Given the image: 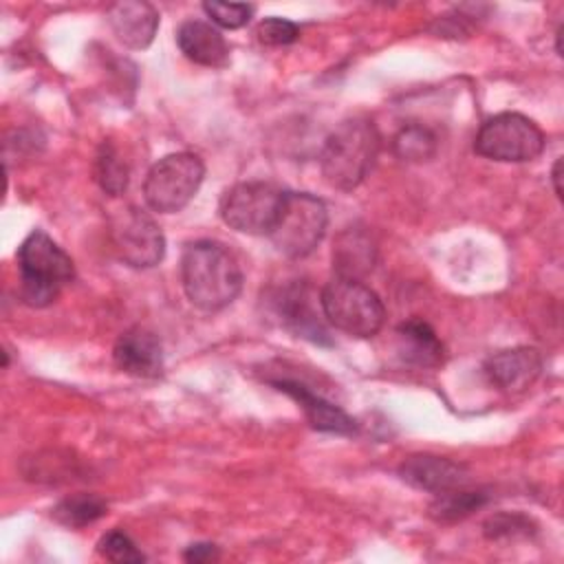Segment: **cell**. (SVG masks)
<instances>
[{
	"label": "cell",
	"mask_w": 564,
	"mask_h": 564,
	"mask_svg": "<svg viewBox=\"0 0 564 564\" xmlns=\"http://www.w3.org/2000/svg\"><path fill=\"white\" fill-rule=\"evenodd\" d=\"M181 282L187 300L216 313L229 306L242 291V271L234 253L214 240H196L183 249Z\"/></svg>",
	"instance_id": "6da1fadb"
},
{
	"label": "cell",
	"mask_w": 564,
	"mask_h": 564,
	"mask_svg": "<svg viewBox=\"0 0 564 564\" xmlns=\"http://www.w3.org/2000/svg\"><path fill=\"white\" fill-rule=\"evenodd\" d=\"M381 137L366 117H352L337 123L319 152V170L328 185L341 192L355 189L370 172L379 154Z\"/></svg>",
	"instance_id": "7a4b0ae2"
},
{
	"label": "cell",
	"mask_w": 564,
	"mask_h": 564,
	"mask_svg": "<svg viewBox=\"0 0 564 564\" xmlns=\"http://www.w3.org/2000/svg\"><path fill=\"white\" fill-rule=\"evenodd\" d=\"M20 297L33 308L57 300L59 291L75 278L70 256L42 229L31 231L18 249Z\"/></svg>",
	"instance_id": "3957f363"
},
{
	"label": "cell",
	"mask_w": 564,
	"mask_h": 564,
	"mask_svg": "<svg viewBox=\"0 0 564 564\" xmlns=\"http://www.w3.org/2000/svg\"><path fill=\"white\" fill-rule=\"evenodd\" d=\"M319 304L326 322L350 337H372L386 319L381 297L364 280L330 278L319 293Z\"/></svg>",
	"instance_id": "277c9868"
},
{
	"label": "cell",
	"mask_w": 564,
	"mask_h": 564,
	"mask_svg": "<svg viewBox=\"0 0 564 564\" xmlns=\"http://www.w3.org/2000/svg\"><path fill=\"white\" fill-rule=\"evenodd\" d=\"M326 227L328 212L322 198L308 192H284L278 218L267 236L282 256L297 260L322 242Z\"/></svg>",
	"instance_id": "5b68a950"
},
{
	"label": "cell",
	"mask_w": 564,
	"mask_h": 564,
	"mask_svg": "<svg viewBox=\"0 0 564 564\" xmlns=\"http://www.w3.org/2000/svg\"><path fill=\"white\" fill-rule=\"evenodd\" d=\"M205 178V165L194 152H172L145 174L143 198L152 212L176 214L189 205Z\"/></svg>",
	"instance_id": "8992f818"
},
{
	"label": "cell",
	"mask_w": 564,
	"mask_h": 564,
	"mask_svg": "<svg viewBox=\"0 0 564 564\" xmlns=\"http://www.w3.org/2000/svg\"><path fill=\"white\" fill-rule=\"evenodd\" d=\"M474 150L491 161L524 163L542 154L544 132L520 112H500L480 126Z\"/></svg>",
	"instance_id": "52a82bcc"
},
{
	"label": "cell",
	"mask_w": 564,
	"mask_h": 564,
	"mask_svg": "<svg viewBox=\"0 0 564 564\" xmlns=\"http://www.w3.org/2000/svg\"><path fill=\"white\" fill-rule=\"evenodd\" d=\"M282 196V189L264 181L236 183L220 198V218L240 234L267 236L278 218Z\"/></svg>",
	"instance_id": "ba28073f"
},
{
	"label": "cell",
	"mask_w": 564,
	"mask_h": 564,
	"mask_svg": "<svg viewBox=\"0 0 564 564\" xmlns=\"http://www.w3.org/2000/svg\"><path fill=\"white\" fill-rule=\"evenodd\" d=\"M110 240L117 256L132 269L156 267L165 256L161 227L139 207H121L110 216Z\"/></svg>",
	"instance_id": "9c48e42d"
},
{
	"label": "cell",
	"mask_w": 564,
	"mask_h": 564,
	"mask_svg": "<svg viewBox=\"0 0 564 564\" xmlns=\"http://www.w3.org/2000/svg\"><path fill=\"white\" fill-rule=\"evenodd\" d=\"M271 313L280 319V324L291 330L295 337L308 339L319 346L330 344L328 328L324 324V313L319 297L313 295L311 286L306 282H289L284 286H278L271 291L267 300Z\"/></svg>",
	"instance_id": "30bf717a"
},
{
	"label": "cell",
	"mask_w": 564,
	"mask_h": 564,
	"mask_svg": "<svg viewBox=\"0 0 564 564\" xmlns=\"http://www.w3.org/2000/svg\"><path fill=\"white\" fill-rule=\"evenodd\" d=\"M399 476L414 489L443 494L467 485L469 469L463 463H456L445 456L412 454L399 465Z\"/></svg>",
	"instance_id": "8fae6325"
},
{
	"label": "cell",
	"mask_w": 564,
	"mask_h": 564,
	"mask_svg": "<svg viewBox=\"0 0 564 564\" xmlns=\"http://www.w3.org/2000/svg\"><path fill=\"white\" fill-rule=\"evenodd\" d=\"M115 366L132 377L152 379L163 372V346L156 333L132 326L123 330L112 348Z\"/></svg>",
	"instance_id": "7c38bea8"
},
{
	"label": "cell",
	"mask_w": 564,
	"mask_h": 564,
	"mask_svg": "<svg viewBox=\"0 0 564 564\" xmlns=\"http://www.w3.org/2000/svg\"><path fill=\"white\" fill-rule=\"evenodd\" d=\"M542 355L529 346L498 350L485 359V375L505 392H522L535 383L542 372Z\"/></svg>",
	"instance_id": "4fadbf2b"
},
{
	"label": "cell",
	"mask_w": 564,
	"mask_h": 564,
	"mask_svg": "<svg viewBox=\"0 0 564 564\" xmlns=\"http://www.w3.org/2000/svg\"><path fill=\"white\" fill-rule=\"evenodd\" d=\"M108 24L117 40L134 51L148 48L159 29V11L143 0H121L108 7Z\"/></svg>",
	"instance_id": "5bb4252c"
},
{
	"label": "cell",
	"mask_w": 564,
	"mask_h": 564,
	"mask_svg": "<svg viewBox=\"0 0 564 564\" xmlns=\"http://www.w3.org/2000/svg\"><path fill=\"white\" fill-rule=\"evenodd\" d=\"M271 386H275L280 392L295 399L300 403V408L304 410L308 423L315 430L330 432V434H344V436H350L357 432V423L352 416H348L339 405L311 392L304 383L293 381V379H271Z\"/></svg>",
	"instance_id": "9a60e30c"
},
{
	"label": "cell",
	"mask_w": 564,
	"mask_h": 564,
	"mask_svg": "<svg viewBox=\"0 0 564 564\" xmlns=\"http://www.w3.org/2000/svg\"><path fill=\"white\" fill-rule=\"evenodd\" d=\"M176 44L194 64L209 68H223L229 64V44L212 22L185 20L176 31Z\"/></svg>",
	"instance_id": "2e32d148"
},
{
	"label": "cell",
	"mask_w": 564,
	"mask_h": 564,
	"mask_svg": "<svg viewBox=\"0 0 564 564\" xmlns=\"http://www.w3.org/2000/svg\"><path fill=\"white\" fill-rule=\"evenodd\" d=\"M377 262V242L364 227H346L333 245V271L339 278L364 280Z\"/></svg>",
	"instance_id": "e0dca14e"
},
{
	"label": "cell",
	"mask_w": 564,
	"mask_h": 564,
	"mask_svg": "<svg viewBox=\"0 0 564 564\" xmlns=\"http://www.w3.org/2000/svg\"><path fill=\"white\" fill-rule=\"evenodd\" d=\"M397 352L410 366L436 368L443 361L445 348L427 322L412 317L397 326Z\"/></svg>",
	"instance_id": "ac0fdd59"
},
{
	"label": "cell",
	"mask_w": 564,
	"mask_h": 564,
	"mask_svg": "<svg viewBox=\"0 0 564 564\" xmlns=\"http://www.w3.org/2000/svg\"><path fill=\"white\" fill-rule=\"evenodd\" d=\"M487 500H489V494L485 489H465L463 485V487L436 494L427 513L436 522H456L471 516L476 509L485 507Z\"/></svg>",
	"instance_id": "d6986e66"
},
{
	"label": "cell",
	"mask_w": 564,
	"mask_h": 564,
	"mask_svg": "<svg viewBox=\"0 0 564 564\" xmlns=\"http://www.w3.org/2000/svg\"><path fill=\"white\" fill-rule=\"evenodd\" d=\"M106 511H108V505H106V500L101 496L79 491V494H70V496L62 498L53 507L51 516L62 527L84 529V527L97 522L101 516H106Z\"/></svg>",
	"instance_id": "ffe728a7"
},
{
	"label": "cell",
	"mask_w": 564,
	"mask_h": 564,
	"mask_svg": "<svg viewBox=\"0 0 564 564\" xmlns=\"http://www.w3.org/2000/svg\"><path fill=\"white\" fill-rule=\"evenodd\" d=\"M93 172H95L97 185L106 194L119 196V194L126 192L128 181H130V167H128V163L121 159L119 150L110 141H104L99 145Z\"/></svg>",
	"instance_id": "44dd1931"
},
{
	"label": "cell",
	"mask_w": 564,
	"mask_h": 564,
	"mask_svg": "<svg viewBox=\"0 0 564 564\" xmlns=\"http://www.w3.org/2000/svg\"><path fill=\"white\" fill-rule=\"evenodd\" d=\"M392 150L399 159L410 161V163H423L430 161L436 152V137L430 128L410 123L403 126L394 139H392Z\"/></svg>",
	"instance_id": "7402d4cb"
},
{
	"label": "cell",
	"mask_w": 564,
	"mask_h": 564,
	"mask_svg": "<svg viewBox=\"0 0 564 564\" xmlns=\"http://www.w3.org/2000/svg\"><path fill=\"white\" fill-rule=\"evenodd\" d=\"M482 533L487 540H518L535 533V522L524 513H496L485 520Z\"/></svg>",
	"instance_id": "603a6c76"
},
{
	"label": "cell",
	"mask_w": 564,
	"mask_h": 564,
	"mask_svg": "<svg viewBox=\"0 0 564 564\" xmlns=\"http://www.w3.org/2000/svg\"><path fill=\"white\" fill-rule=\"evenodd\" d=\"M97 553L104 557V560H110V562H121V564H128V562H143L145 555L141 553V549L134 544V540L121 531V529H112L108 531L106 535H101V540L97 542Z\"/></svg>",
	"instance_id": "cb8c5ba5"
},
{
	"label": "cell",
	"mask_w": 564,
	"mask_h": 564,
	"mask_svg": "<svg viewBox=\"0 0 564 564\" xmlns=\"http://www.w3.org/2000/svg\"><path fill=\"white\" fill-rule=\"evenodd\" d=\"M203 11L212 20L214 26L223 29H240L253 15V4L247 2H205Z\"/></svg>",
	"instance_id": "d4e9b609"
},
{
	"label": "cell",
	"mask_w": 564,
	"mask_h": 564,
	"mask_svg": "<svg viewBox=\"0 0 564 564\" xmlns=\"http://www.w3.org/2000/svg\"><path fill=\"white\" fill-rule=\"evenodd\" d=\"M256 35L262 44L267 46H286V44H293L300 35V29L295 22L286 20V18H278V15H271V18H264L258 29H256Z\"/></svg>",
	"instance_id": "484cf974"
},
{
	"label": "cell",
	"mask_w": 564,
	"mask_h": 564,
	"mask_svg": "<svg viewBox=\"0 0 564 564\" xmlns=\"http://www.w3.org/2000/svg\"><path fill=\"white\" fill-rule=\"evenodd\" d=\"M183 557L187 562H194V564H203V562H212V560H218V549L216 544H209V542H198V544H189V549L183 553Z\"/></svg>",
	"instance_id": "4316f807"
},
{
	"label": "cell",
	"mask_w": 564,
	"mask_h": 564,
	"mask_svg": "<svg viewBox=\"0 0 564 564\" xmlns=\"http://www.w3.org/2000/svg\"><path fill=\"white\" fill-rule=\"evenodd\" d=\"M551 181H553V187H555V196L562 198V156H560V159L555 161V165H553Z\"/></svg>",
	"instance_id": "83f0119b"
},
{
	"label": "cell",
	"mask_w": 564,
	"mask_h": 564,
	"mask_svg": "<svg viewBox=\"0 0 564 564\" xmlns=\"http://www.w3.org/2000/svg\"><path fill=\"white\" fill-rule=\"evenodd\" d=\"M555 51L557 55H562V26L555 31Z\"/></svg>",
	"instance_id": "f1b7e54d"
}]
</instances>
